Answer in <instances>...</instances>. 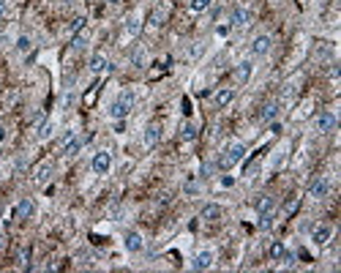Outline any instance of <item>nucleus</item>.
I'll list each match as a JSON object with an SVG mask.
<instances>
[{
	"label": "nucleus",
	"mask_w": 341,
	"mask_h": 273,
	"mask_svg": "<svg viewBox=\"0 0 341 273\" xmlns=\"http://www.w3.org/2000/svg\"><path fill=\"white\" fill-rule=\"evenodd\" d=\"M134 101H136L134 90H123V93H120L118 99L109 104V115H112L115 120H126V115L134 109Z\"/></svg>",
	"instance_id": "f257e3e1"
},
{
	"label": "nucleus",
	"mask_w": 341,
	"mask_h": 273,
	"mask_svg": "<svg viewBox=\"0 0 341 273\" xmlns=\"http://www.w3.org/2000/svg\"><path fill=\"white\" fill-rule=\"evenodd\" d=\"M243 159H246V145L232 142V145H227V148H224V153L218 156L216 164L221 167V170H232V167H235L238 161H243Z\"/></svg>",
	"instance_id": "f03ea898"
},
{
	"label": "nucleus",
	"mask_w": 341,
	"mask_h": 273,
	"mask_svg": "<svg viewBox=\"0 0 341 273\" xmlns=\"http://www.w3.org/2000/svg\"><path fill=\"white\" fill-rule=\"evenodd\" d=\"M112 167V156L109 150H99V153L93 156V161H90V170H93L96 175H106Z\"/></svg>",
	"instance_id": "7ed1b4c3"
},
{
	"label": "nucleus",
	"mask_w": 341,
	"mask_h": 273,
	"mask_svg": "<svg viewBox=\"0 0 341 273\" xmlns=\"http://www.w3.org/2000/svg\"><path fill=\"white\" fill-rule=\"evenodd\" d=\"M328 194H330V180L322 178V175L314 178L311 186H308V197H311V200H325Z\"/></svg>",
	"instance_id": "20e7f679"
},
{
	"label": "nucleus",
	"mask_w": 341,
	"mask_h": 273,
	"mask_svg": "<svg viewBox=\"0 0 341 273\" xmlns=\"http://www.w3.org/2000/svg\"><path fill=\"white\" fill-rule=\"evenodd\" d=\"M271 47H273V38L268 36V33H262V36H257V38L251 41L248 52H251L254 58H262V55H268V52H271Z\"/></svg>",
	"instance_id": "39448f33"
},
{
	"label": "nucleus",
	"mask_w": 341,
	"mask_h": 273,
	"mask_svg": "<svg viewBox=\"0 0 341 273\" xmlns=\"http://www.w3.org/2000/svg\"><path fill=\"white\" fill-rule=\"evenodd\" d=\"M314 129H317L319 134H330V131L336 129V115L333 112H319L317 118H314Z\"/></svg>",
	"instance_id": "423d86ee"
},
{
	"label": "nucleus",
	"mask_w": 341,
	"mask_h": 273,
	"mask_svg": "<svg viewBox=\"0 0 341 273\" xmlns=\"http://www.w3.org/2000/svg\"><path fill=\"white\" fill-rule=\"evenodd\" d=\"M278 109H281V104L278 101H268V104H262L257 112V120H262V123H271V120L278 118Z\"/></svg>",
	"instance_id": "0eeeda50"
},
{
	"label": "nucleus",
	"mask_w": 341,
	"mask_h": 273,
	"mask_svg": "<svg viewBox=\"0 0 341 273\" xmlns=\"http://www.w3.org/2000/svg\"><path fill=\"white\" fill-rule=\"evenodd\" d=\"M123 246L131 251V254H136V251H142V249H145V238H142L139 232H134V230H131V232H126Z\"/></svg>",
	"instance_id": "6e6552de"
},
{
	"label": "nucleus",
	"mask_w": 341,
	"mask_h": 273,
	"mask_svg": "<svg viewBox=\"0 0 341 273\" xmlns=\"http://www.w3.org/2000/svg\"><path fill=\"white\" fill-rule=\"evenodd\" d=\"M232 99H235V88H218L216 96H213V104H216L218 109H224L232 104Z\"/></svg>",
	"instance_id": "1a4fd4ad"
},
{
	"label": "nucleus",
	"mask_w": 341,
	"mask_h": 273,
	"mask_svg": "<svg viewBox=\"0 0 341 273\" xmlns=\"http://www.w3.org/2000/svg\"><path fill=\"white\" fill-rule=\"evenodd\" d=\"M33 213H35V202L30 200V197L19 200V202H17V208H14V216H17V219H30Z\"/></svg>",
	"instance_id": "9d476101"
},
{
	"label": "nucleus",
	"mask_w": 341,
	"mask_h": 273,
	"mask_svg": "<svg viewBox=\"0 0 341 273\" xmlns=\"http://www.w3.org/2000/svg\"><path fill=\"white\" fill-rule=\"evenodd\" d=\"M330 238H333V227H328V224H317L314 227V232H311V240L317 246H325L330 240Z\"/></svg>",
	"instance_id": "9b49d317"
},
{
	"label": "nucleus",
	"mask_w": 341,
	"mask_h": 273,
	"mask_svg": "<svg viewBox=\"0 0 341 273\" xmlns=\"http://www.w3.org/2000/svg\"><path fill=\"white\" fill-rule=\"evenodd\" d=\"M251 71H254V63H251V60H240V63L235 66V82L238 85L248 82V79H251Z\"/></svg>",
	"instance_id": "f8f14e48"
},
{
	"label": "nucleus",
	"mask_w": 341,
	"mask_h": 273,
	"mask_svg": "<svg viewBox=\"0 0 341 273\" xmlns=\"http://www.w3.org/2000/svg\"><path fill=\"white\" fill-rule=\"evenodd\" d=\"M213 268V251H200L191 260V271H210Z\"/></svg>",
	"instance_id": "ddd939ff"
},
{
	"label": "nucleus",
	"mask_w": 341,
	"mask_h": 273,
	"mask_svg": "<svg viewBox=\"0 0 341 273\" xmlns=\"http://www.w3.org/2000/svg\"><path fill=\"white\" fill-rule=\"evenodd\" d=\"M159 139H161V126L159 123H150L145 129V134H142V145H145V148H153Z\"/></svg>",
	"instance_id": "4468645a"
},
{
	"label": "nucleus",
	"mask_w": 341,
	"mask_h": 273,
	"mask_svg": "<svg viewBox=\"0 0 341 273\" xmlns=\"http://www.w3.org/2000/svg\"><path fill=\"white\" fill-rule=\"evenodd\" d=\"M52 172H55V167L49 164V161H44V164H38L35 167V172H33V180L38 186H44V183H49V178H52Z\"/></svg>",
	"instance_id": "2eb2a0df"
},
{
	"label": "nucleus",
	"mask_w": 341,
	"mask_h": 273,
	"mask_svg": "<svg viewBox=\"0 0 341 273\" xmlns=\"http://www.w3.org/2000/svg\"><path fill=\"white\" fill-rule=\"evenodd\" d=\"M85 142H88V136H77V134H74V136L68 139V142L63 145V156H68V159H71V156H77L79 150H82V145H85Z\"/></svg>",
	"instance_id": "dca6fc26"
},
{
	"label": "nucleus",
	"mask_w": 341,
	"mask_h": 273,
	"mask_svg": "<svg viewBox=\"0 0 341 273\" xmlns=\"http://www.w3.org/2000/svg\"><path fill=\"white\" fill-rule=\"evenodd\" d=\"M248 19H251V11H248V8H232L230 11L232 28H243V25H248Z\"/></svg>",
	"instance_id": "f3484780"
},
{
	"label": "nucleus",
	"mask_w": 341,
	"mask_h": 273,
	"mask_svg": "<svg viewBox=\"0 0 341 273\" xmlns=\"http://www.w3.org/2000/svg\"><path fill=\"white\" fill-rule=\"evenodd\" d=\"M276 208V197H271V194H259L257 200H254V210L257 213H268V210H273Z\"/></svg>",
	"instance_id": "a211bd4d"
},
{
	"label": "nucleus",
	"mask_w": 341,
	"mask_h": 273,
	"mask_svg": "<svg viewBox=\"0 0 341 273\" xmlns=\"http://www.w3.org/2000/svg\"><path fill=\"white\" fill-rule=\"evenodd\" d=\"M200 219L202 221H218V219H221V205H216V202H207L205 208L200 210Z\"/></svg>",
	"instance_id": "6ab92c4d"
},
{
	"label": "nucleus",
	"mask_w": 341,
	"mask_h": 273,
	"mask_svg": "<svg viewBox=\"0 0 341 273\" xmlns=\"http://www.w3.org/2000/svg\"><path fill=\"white\" fill-rule=\"evenodd\" d=\"M93 74H104L106 68H109V60H106V55H101V52H96L93 58H90V66H88Z\"/></svg>",
	"instance_id": "aec40b11"
},
{
	"label": "nucleus",
	"mask_w": 341,
	"mask_h": 273,
	"mask_svg": "<svg viewBox=\"0 0 341 273\" xmlns=\"http://www.w3.org/2000/svg\"><path fill=\"white\" fill-rule=\"evenodd\" d=\"M273 224H276V216H273V210H268V213H259V219H257V230L268 232Z\"/></svg>",
	"instance_id": "412c9836"
},
{
	"label": "nucleus",
	"mask_w": 341,
	"mask_h": 273,
	"mask_svg": "<svg viewBox=\"0 0 341 273\" xmlns=\"http://www.w3.org/2000/svg\"><path fill=\"white\" fill-rule=\"evenodd\" d=\"M180 139L183 142H194L197 139V126L194 123H183L180 126Z\"/></svg>",
	"instance_id": "4be33fe9"
},
{
	"label": "nucleus",
	"mask_w": 341,
	"mask_h": 273,
	"mask_svg": "<svg viewBox=\"0 0 341 273\" xmlns=\"http://www.w3.org/2000/svg\"><path fill=\"white\" fill-rule=\"evenodd\" d=\"M213 6V0H188V8L194 14H202V11H207V8Z\"/></svg>",
	"instance_id": "5701e85b"
},
{
	"label": "nucleus",
	"mask_w": 341,
	"mask_h": 273,
	"mask_svg": "<svg viewBox=\"0 0 341 273\" xmlns=\"http://www.w3.org/2000/svg\"><path fill=\"white\" fill-rule=\"evenodd\" d=\"M52 131H55V123H52V120H44V123L38 126V134H35V136L44 142V139H49V136H52Z\"/></svg>",
	"instance_id": "b1692460"
},
{
	"label": "nucleus",
	"mask_w": 341,
	"mask_h": 273,
	"mask_svg": "<svg viewBox=\"0 0 341 273\" xmlns=\"http://www.w3.org/2000/svg\"><path fill=\"white\" fill-rule=\"evenodd\" d=\"M284 251H287V249H284V243H281V240H273V243H271V249H268V254H271V260H281V254H284Z\"/></svg>",
	"instance_id": "393cba45"
},
{
	"label": "nucleus",
	"mask_w": 341,
	"mask_h": 273,
	"mask_svg": "<svg viewBox=\"0 0 341 273\" xmlns=\"http://www.w3.org/2000/svg\"><path fill=\"white\" fill-rule=\"evenodd\" d=\"M145 60H147L145 47H136V49H134V55H131V63H134V66H145Z\"/></svg>",
	"instance_id": "a878e982"
},
{
	"label": "nucleus",
	"mask_w": 341,
	"mask_h": 273,
	"mask_svg": "<svg viewBox=\"0 0 341 273\" xmlns=\"http://www.w3.org/2000/svg\"><path fill=\"white\" fill-rule=\"evenodd\" d=\"M85 25H88V19H85V17H74V19H71V25H68V30H71V33H82Z\"/></svg>",
	"instance_id": "bb28decb"
},
{
	"label": "nucleus",
	"mask_w": 341,
	"mask_h": 273,
	"mask_svg": "<svg viewBox=\"0 0 341 273\" xmlns=\"http://www.w3.org/2000/svg\"><path fill=\"white\" fill-rule=\"evenodd\" d=\"M139 28H142V22L136 17H131L129 22H126V33H129V36H136V33H139Z\"/></svg>",
	"instance_id": "cd10ccee"
},
{
	"label": "nucleus",
	"mask_w": 341,
	"mask_h": 273,
	"mask_svg": "<svg viewBox=\"0 0 341 273\" xmlns=\"http://www.w3.org/2000/svg\"><path fill=\"white\" fill-rule=\"evenodd\" d=\"M85 47H88V36H85V33H77L74 41H71V49H85Z\"/></svg>",
	"instance_id": "c85d7f7f"
},
{
	"label": "nucleus",
	"mask_w": 341,
	"mask_h": 273,
	"mask_svg": "<svg viewBox=\"0 0 341 273\" xmlns=\"http://www.w3.org/2000/svg\"><path fill=\"white\" fill-rule=\"evenodd\" d=\"M19 268H25V271L30 268V249H28V246L19 251Z\"/></svg>",
	"instance_id": "c756f323"
},
{
	"label": "nucleus",
	"mask_w": 341,
	"mask_h": 273,
	"mask_svg": "<svg viewBox=\"0 0 341 273\" xmlns=\"http://www.w3.org/2000/svg\"><path fill=\"white\" fill-rule=\"evenodd\" d=\"M150 25H153V28H159V25H164V11H161V8H156V11L150 14Z\"/></svg>",
	"instance_id": "7c9ffc66"
},
{
	"label": "nucleus",
	"mask_w": 341,
	"mask_h": 273,
	"mask_svg": "<svg viewBox=\"0 0 341 273\" xmlns=\"http://www.w3.org/2000/svg\"><path fill=\"white\" fill-rule=\"evenodd\" d=\"M216 161H207V164H202V178H210L213 172H216Z\"/></svg>",
	"instance_id": "2f4dec72"
},
{
	"label": "nucleus",
	"mask_w": 341,
	"mask_h": 273,
	"mask_svg": "<svg viewBox=\"0 0 341 273\" xmlns=\"http://www.w3.org/2000/svg\"><path fill=\"white\" fill-rule=\"evenodd\" d=\"M17 49H19V52H28V49H30V38L28 36H19L17 38Z\"/></svg>",
	"instance_id": "473e14b6"
},
{
	"label": "nucleus",
	"mask_w": 341,
	"mask_h": 273,
	"mask_svg": "<svg viewBox=\"0 0 341 273\" xmlns=\"http://www.w3.org/2000/svg\"><path fill=\"white\" fill-rule=\"evenodd\" d=\"M295 208H298V200H289L287 205H284V210H287V213H292Z\"/></svg>",
	"instance_id": "72a5a7b5"
},
{
	"label": "nucleus",
	"mask_w": 341,
	"mask_h": 273,
	"mask_svg": "<svg viewBox=\"0 0 341 273\" xmlns=\"http://www.w3.org/2000/svg\"><path fill=\"white\" fill-rule=\"evenodd\" d=\"M6 14H8V6H6V0H0V19L6 17Z\"/></svg>",
	"instance_id": "f704fd0d"
},
{
	"label": "nucleus",
	"mask_w": 341,
	"mask_h": 273,
	"mask_svg": "<svg viewBox=\"0 0 341 273\" xmlns=\"http://www.w3.org/2000/svg\"><path fill=\"white\" fill-rule=\"evenodd\" d=\"M232 183H235V180H232L230 175H224V178H221V186H232Z\"/></svg>",
	"instance_id": "c9c22d12"
},
{
	"label": "nucleus",
	"mask_w": 341,
	"mask_h": 273,
	"mask_svg": "<svg viewBox=\"0 0 341 273\" xmlns=\"http://www.w3.org/2000/svg\"><path fill=\"white\" fill-rule=\"evenodd\" d=\"M271 131H273V134H278V131H281V126H278L276 120H271Z\"/></svg>",
	"instance_id": "e433bc0d"
},
{
	"label": "nucleus",
	"mask_w": 341,
	"mask_h": 273,
	"mask_svg": "<svg viewBox=\"0 0 341 273\" xmlns=\"http://www.w3.org/2000/svg\"><path fill=\"white\" fill-rule=\"evenodd\" d=\"M109 3H118V0H109Z\"/></svg>",
	"instance_id": "4c0bfd02"
}]
</instances>
